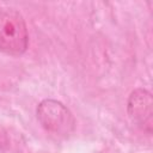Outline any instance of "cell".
<instances>
[{
  "label": "cell",
  "mask_w": 153,
  "mask_h": 153,
  "mask_svg": "<svg viewBox=\"0 0 153 153\" xmlns=\"http://www.w3.org/2000/svg\"><path fill=\"white\" fill-rule=\"evenodd\" d=\"M29 43V35L23 16L10 7L0 8V50L10 55L23 54Z\"/></svg>",
  "instance_id": "1"
},
{
  "label": "cell",
  "mask_w": 153,
  "mask_h": 153,
  "mask_svg": "<svg viewBox=\"0 0 153 153\" xmlns=\"http://www.w3.org/2000/svg\"><path fill=\"white\" fill-rule=\"evenodd\" d=\"M152 94L143 88L133 91L128 99V114L131 121L147 133L152 131L153 117Z\"/></svg>",
  "instance_id": "3"
},
{
  "label": "cell",
  "mask_w": 153,
  "mask_h": 153,
  "mask_svg": "<svg viewBox=\"0 0 153 153\" xmlns=\"http://www.w3.org/2000/svg\"><path fill=\"white\" fill-rule=\"evenodd\" d=\"M36 112L38 122L47 131L51 134L67 136L74 130V117L61 102L44 99L38 104Z\"/></svg>",
  "instance_id": "2"
}]
</instances>
